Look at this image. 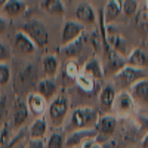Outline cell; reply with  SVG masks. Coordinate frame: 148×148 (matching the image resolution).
Returning <instances> with one entry per match:
<instances>
[{
	"mask_svg": "<svg viewBox=\"0 0 148 148\" xmlns=\"http://www.w3.org/2000/svg\"><path fill=\"white\" fill-rule=\"evenodd\" d=\"M76 15L79 22L82 24H93L95 22V10L89 3H80L76 9Z\"/></svg>",
	"mask_w": 148,
	"mask_h": 148,
	"instance_id": "obj_17",
	"label": "cell"
},
{
	"mask_svg": "<svg viewBox=\"0 0 148 148\" xmlns=\"http://www.w3.org/2000/svg\"><path fill=\"white\" fill-rule=\"evenodd\" d=\"M123 10V2L121 0H108L107 6L104 8V18L107 22L114 21L116 18H119L120 12Z\"/></svg>",
	"mask_w": 148,
	"mask_h": 148,
	"instance_id": "obj_18",
	"label": "cell"
},
{
	"mask_svg": "<svg viewBox=\"0 0 148 148\" xmlns=\"http://www.w3.org/2000/svg\"><path fill=\"white\" fill-rule=\"evenodd\" d=\"M40 9L52 16H62L65 14V6L62 0H42Z\"/></svg>",
	"mask_w": 148,
	"mask_h": 148,
	"instance_id": "obj_14",
	"label": "cell"
},
{
	"mask_svg": "<svg viewBox=\"0 0 148 148\" xmlns=\"http://www.w3.org/2000/svg\"><path fill=\"white\" fill-rule=\"evenodd\" d=\"M27 148H46L42 139H30L27 142Z\"/></svg>",
	"mask_w": 148,
	"mask_h": 148,
	"instance_id": "obj_33",
	"label": "cell"
},
{
	"mask_svg": "<svg viewBox=\"0 0 148 148\" xmlns=\"http://www.w3.org/2000/svg\"><path fill=\"white\" fill-rule=\"evenodd\" d=\"M116 90L113 86H105V88H102L101 93H99V102L104 105V107H113L114 104V99H116Z\"/></svg>",
	"mask_w": 148,
	"mask_h": 148,
	"instance_id": "obj_24",
	"label": "cell"
},
{
	"mask_svg": "<svg viewBox=\"0 0 148 148\" xmlns=\"http://www.w3.org/2000/svg\"><path fill=\"white\" fill-rule=\"evenodd\" d=\"M127 65L130 67H136V68H144L148 65V59L147 55L142 49H133L127 56Z\"/></svg>",
	"mask_w": 148,
	"mask_h": 148,
	"instance_id": "obj_19",
	"label": "cell"
},
{
	"mask_svg": "<svg viewBox=\"0 0 148 148\" xmlns=\"http://www.w3.org/2000/svg\"><path fill=\"white\" fill-rule=\"evenodd\" d=\"M10 79V70L8 64L0 62V84H6Z\"/></svg>",
	"mask_w": 148,
	"mask_h": 148,
	"instance_id": "obj_30",
	"label": "cell"
},
{
	"mask_svg": "<svg viewBox=\"0 0 148 148\" xmlns=\"http://www.w3.org/2000/svg\"><path fill=\"white\" fill-rule=\"evenodd\" d=\"M58 88L56 84L52 79H43L39 82V84H37V93H40L43 98H52L55 93H56Z\"/></svg>",
	"mask_w": 148,
	"mask_h": 148,
	"instance_id": "obj_21",
	"label": "cell"
},
{
	"mask_svg": "<svg viewBox=\"0 0 148 148\" xmlns=\"http://www.w3.org/2000/svg\"><path fill=\"white\" fill-rule=\"evenodd\" d=\"M10 52H9V49L8 46L3 43V42H0V62H3V61H6L9 58Z\"/></svg>",
	"mask_w": 148,
	"mask_h": 148,
	"instance_id": "obj_32",
	"label": "cell"
},
{
	"mask_svg": "<svg viewBox=\"0 0 148 148\" xmlns=\"http://www.w3.org/2000/svg\"><path fill=\"white\" fill-rule=\"evenodd\" d=\"M27 105L31 114L42 116L46 111V98H43L40 93H30L27 96Z\"/></svg>",
	"mask_w": 148,
	"mask_h": 148,
	"instance_id": "obj_12",
	"label": "cell"
},
{
	"mask_svg": "<svg viewBox=\"0 0 148 148\" xmlns=\"http://www.w3.org/2000/svg\"><path fill=\"white\" fill-rule=\"evenodd\" d=\"M79 73H80V70H79V65H77L76 61H68L67 65H65V74H67V77L76 79L79 76Z\"/></svg>",
	"mask_w": 148,
	"mask_h": 148,
	"instance_id": "obj_29",
	"label": "cell"
},
{
	"mask_svg": "<svg viewBox=\"0 0 148 148\" xmlns=\"http://www.w3.org/2000/svg\"><path fill=\"white\" fill-rule=\"evenodd\" d=\"M22 31L25 33L30 39L36 43V46L43 47L49 43V33L47 28L45 27V24L40 22L39 19H30L24 24Z\"/></svg>",
	"mask_w": 148,
	"mask_h": 148,
	"instance_id": "obj_1",
	"label": "cell"
},
{
	"mask_svg": "<svg viewBox=\"0 0 148 148\" xmlns=\"http://www.w3.org/2000/svg\"><path fill=\"white\" fill-rule=\"evenodd\" d=\"M82 71H84V73L88 74V76H90L93 80L102 79V76L105 74V71H104V68H102V65H101V62H99V59H96V58H90V59L86 61Z\"/></svg>",
	"mask_w": 148,
	"mask_h": 148,
	"instance_id": "obj_15",
	"label": "cell"
},
{
	"mask_svg": "<svg viewBox=\"0 0 148 148\" xmlns=\"http://www.w3.org/2000/svg\"><path fill=\"white\" fill-rule=\"evenodd\" d=\"M135 16H136L135 18V25H136V28L141 33H145L148 30V14H147V10L145 12H138Z\"/></svg>",
	"mask_w": 148,
	"mask_h": 148,
	"instance_id": "obj_28",
	"label": "cell"
},
{
	"mask_svg": "<svg viewBox=\"0 0 148 148\" xmlns=\"http://www.w3.org/2000/svg\"><path fill=\"white\" fill-rule=\"evenodd\" d=\"M133 107H135V101H133V98L130 96L129 92H120L116 96L114 104H113V108L120 114L130 113V111L133 110Z\"/></svg>",
	"mask_w": 148,
	"mask_h": 148,
	"instance_id": "obj_11",
	"label": "cell"
},
{
	"mask_svg": "<svg viewBox=\"0 0 148 148\" xmlns=\"http://www.w3.org/2000/svg\"><path fill=\"white\" fill-rule=\"evenodd\" d=\"M93 82H95V80H93L90 76H88L84 71H80L79 76L76 77L77 86H79L82 90H84V92H92V90H93V88H95V83H93Z\"/></svg>",
	"mask_w": 148,
	"mask_h": 148,
	"instance_id": "obj_25",
	"label": "cell"
},
{
	"mask_svg": "<svg viewBox=\"0 0 148 148\" xmlns=\"http://www.w3.org/2000/svg\"><path fill=\"white\" fill-rule=\"evenodd\" d=\"M107 45L111 47V49H114L116 52H119L121 56H126L129 52V43L127 40L123 37L121 34L119 33H108L107 34Z\"/></svg>",
	"mask_w": 148,
	"mask_h": 148,
	"instance_id": "obj_10",
	"label": "cell"
},
{
	"mask_svg": "<svg viewBox=\"0 0 148 148\" xmlns=\"http://www.w3.org/2000/svg\"><path fill=\"white\" fill-rule=\"evenodd\" d=\"M68 113V101L64 95H59L56 96L53 102L49 107V119L52 120V123L55 125H61L64 120H65V116Z\"/></svg>",
	"mask_w": 148,
	"mask_h": 148,
	"instance_id": "obj_4",
	"label": "cell"
},
{
	"mask_svg": "<svg viewBox=\"0 0 148 148\" xmlns=\"http://www.w3.org/2000/svg\"><path fill=\"white\" fill-rule=\"evenodd\" d=\"M14 46H15V51H18L22 55H31V53L36 52V49H37L36 47V43L24 31H18L15 34Z\"/></svg>",
	"mask_w": 148,
	"mask_h": 148,
	"instance_id": "obj_7",
	"label": "cell"
},
{
	"mask_svg": "<svg viewBox=\"0 0 148 148\" xmlns=\"http://www.w3.org/2000/svg\"><path fill=\"white\" fill-rule=\"evenodd\" d=\"M105 55H107V61H105V73H119L121 68H125L127 65V59H125V56H121L119 52H116L114 49H111L110 46H105Z\"/></svg>",
	"mask_w": 148,
	"mask_h": 148,
	"instance_id": "obj_6",
	"label": "cell"
},
{
	"mask_svg": "<svg viewBox=\"0 0 148 148\" xmlns=\"http://www.w3.org/2000/svg\"><path fill=\"white\" fill-rule=\"evenodd\" d=\"M123 2V12L127 18H132L138 14V2L136 0H121Z\"/></svg>",
	"mask_w": 148,
	"mask_h": 148,
	"instance_id": "obj_27",
	"label": "cell"
},
{
	"mask_svg": "<svg viewBox=\"0 0 148 148\" xmlns=\"http://www.w3.org/2000/svg\"><path fill=\"white\" fill-rule=\"evenodd\" d=\"M144 147H145V148H148V133H147V136L144 138Z\"/></svg>",
	"mask_w": 148,
	"mask_h": 148,
	"instance_id": "obj_37",
	"label": "cell"
},
{
	"mask_svg": "<svg viewBox=\"0 0 148 148\" xmlns=\"http://www.w3.org/2000/svg\"><path fill=\"white\" fill-rule=\"evenodd\" d=\"M6 28H8V21L0 16V34H3L6 31Z\"/></svg>",
	"mask_w": 148,
	"mask_h": 148,
	"instance_id": "obj_35",
	"label": "cell"
},
{
	"mask_svg": "<svg viewBox=\"0 0 148 148\" xmlns=\"http://www.w3.org/2000/svg\"><path fill=\"white\" fill-rule=\"evenodd\" d=\"M114 79L117 83H120L121 86H127V88H132V86L142 80L147 79V73L142 68H136V67H130L126 65L125 68H121L119 73L114 74Z\"/></svg>",
	"mask_w": 148,
	"mask_h": 148,
	"instance_id": "obj_3",
	"label": "cell"
},
{
	"mask_svg": "<svg viewBox=\"0 0 148 148\" xmlns=\"http://www.w3.org/2000/svg\"><path fill=\"white\" fill-rule=\"evenodd\" d=\"M116 126H117V119L111 114H107V116H102L99 119V121L96 123V129L101 135L104 136H111L116 130Z\"/></svg>",
	"mask_w": 148,
	"mask_h": 148,
	"instance_id": "obj_13",
	"label": "cell"
},
{
	"mask_svg": "<svg viewBox=\"0 0 148 148\" xmlns=\"http://www.w3.org/2000/svg\"><path fill=\"white\" fill-rule=\"evenodd\" d=\"M42 65H43L45 74H46L49 79H52V77L56 76V71H58L59 62H58V58H56L55 55H46V56L43 58Z\"/></svg>",
	"mask_w": 148,
	"mask_h": 148,
	"instance_id": "obj_23",
	"label": "cell"
},
{
	"mask_svg": "<svg viewBox=\"0 0 148 148\" xmlns=\"http://www.w3.org/2000/svg\"><path fill=\"white\" fill-rule=\"evenodd\" d=\"M84 33V25L77 21H65L62 28V37H61V45L68 46L73 42H76L79 37H82Z\"/></svg>",
	"mask_w": 148,
	"mask_h": 148,
	"instance_id": "obj_5",
	"label": "cell"
},
{
	"mask_svg": "<svg viewBox=\"0 0 148 148\" xmlns=\"http://www.w3.org/2000/svg\"><path fill=\"white\" fill-rule=\"evenodd\" d=\"M74 148H82V147H74Z\"/></svg>",
	"mask_w": 148,
	"mask_h": 148,
	"instance_id": "obj_40",
	"label": "cell"
},
{
	"mask_svg": "<svg viewBox=\"0 0 148 148\" xmlns=\"http://www.w3.org/2000/svg\"><path fill=\"white\" fill-rule=\"evenodd\" d=\"M25 9H27V5H25V2H22V0H8V3L3 8L5 14L8 16H18Z\"/></svg>",
	"mask_w": 148,
	"mask_h": 148,
	"instance_id": "obj_22",
	"label": "cell"
},
{
	"mask_svg": "<svg viewBox=\"0 0 148 148\" xmlns=\"http://www.w3.org/2000/svg\"><path fill=\"white\" fill-rule=\"evenodd\" d=\"M8 148H27V145L24 144V141H22V135H18V136H15L14 139L10 141V144H9Z\"/></svg>",
	"mask_w": 148,
	"mask_h": 148,
	"instance_id": "obj_31",
	"label": "cell"
},
{
	"mask_svg": "<svg viewBox=\"0 0 148 148\" xmlns=\"http://www.w3.org/2000/svg\"><path fill=\"white\" fill-rule=\"evenodd\" d=\"M96 135V127L95 129H80L73 132L70 136L65 139V148H74V147H80L84 141L92 139Z\"/></svg>",
	"mask_w": 148,
	"mask_h": 148,
	"instance_id": "obj_8",
	"label": "cell"
},
{
	"mask_svg": "<svg viewBox=\"0 0 148 148\" xmlns=\"http://www.w3.org/2000/svg\"><path fill=\"white\" fill-rule=\"evenodd\" d=\"M47 129V120L45 117L36 119L30 126V136L31 139H42Z\"/></svg>",
	"mask_w": 148,
	"mask_h": 148,
	"instance_id": "obj_20",
	"label": "cell"
},
{
	"mask_svg": "<svg viewBox=\"0 0 148 148\" xmlns=\"http://www.w3.org/2000/svg\"><path fill=\"white\" fill-rule=\"evenodd\" d=\"M5 104H6V98H5V96H2V98H0V117H2V114H3Z\"/></svg>",
	"mask_w": 148,
	"mask_h": 148,
	"instance_id": "obj_36",
	"label": "cell"
},
{
	"mask_svg": "<svg viewBox=\"0 0 148 148\" xmlns=\"http://www.w3.org/2000/svg\"><path fill=\"white\" fill-rule=\"evenodd\" d=\"M145 10H147V14H148V0H145Z\"/></svg>",
	"mask_w": 148,
	"mask_h": 148,
	"instance_id": "obj_39",
	"label": "cell"
},
{
	"mask_svg": "<svg viewBox=\"0 0 148 148\" xmlns=\"http://www.w3.org/2000/svg\"><path fill=\"white\" fill-rule=\"evenodd\" d=\"M96 110L90 107H80L76 108L71 114V123L74 127L79 129H92L90 126L95 125L96 127Z\"/></svg>",
	"mask_w": 148,
	"mask_h": 148,
	"instance_id": "obj_2",
	"label": "cell"
},
{
	"mask_svg": "<svg viewBox=\"0 0 148 148\" xmlns=\"http://www.w3.org/2000/svg\"><path fill=\"white\" fill-rule=\"evenodd\" d=\"M80 147H82V148H102V145H101V144H98V142H96V141H93V139H88V141H84Z\"/></svg>",
	"mask_w": 148,
	"mask_h": 148,
	"instance_id": "obj_34",
	"label": "cell"
},
{
	"mask_svg": "<svg viewBox=\"0 0 148 148\" xmlns=\"http://www.w3.org/2000/svg\"><path fill=\"white\" fill-rule=\"evenodd\" d=\"M6 3H8V0H0V8H5Z\"/></svg>",
	"mask_w": 148,
	"mask_h": 148,
	"instance_id": "obj_38",
	"label": "cell"
},
{
	"mask_svg": "<svg viewBox=\"0 0 148 148\" xmlns=\"http://www.w3.org/2000/svg\"><path fill=\"white\" fill-rule=\"evenodd\" d=\"M129 93L135 102L141 105H148V79L136 82L132 88H129Z\"/></svg>",
	"mask_w": 148,
	"mask_h": 148,
	"instance_id": "obj_9",
	"label": "cell"
},
{
	"mask_svg": "<svg viewBox=\"0 0 148 148\" xmlns=\"http://www.w3.org/2000/svg\"><path fill=\"white\" fill-rule=\"evenodd\" d=\"M28 117V105L25 101L22 99H16V104H15V111H14V127L18 129L21 127L24 123H25Z\"/></svg>",
	"mask_w": 148,
	"mask_h": 148,
	"instance_id": "obj_16",
	"label": "cell"
},
{
	"mask_svg": "<svg viewBox=\"0 0 148 148\" xmlns=\"http://www.w3.org/2000/svg\"><path fill=\"white\" fill-rule=\"evenodd\" d=\"M46 148H65V139L62 136V133H52L47 139Z\"/></svg>",
	"mask_w": 148,
	"mask_h": 148,
	"instance_id": "obj_26",
	"label": "cell"
}]
</instances>
